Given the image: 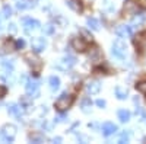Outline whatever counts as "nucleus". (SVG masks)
<instances>
[{
	"mask_svg": "<svg viewBox=\"0 0 146 144\" xmlns=\"http://www.w3.org/2000/svg\"><path fill=\"white\" fill-rule=\"evenodd\" d=\"M115 131H117V125H115V124H113V122H105V124H102V128H101L102 135L108 137V135L114 134Z\"/></svg>",
	"mask_w": 146,
	"mask_h": 144,
	"instance_id": "nucleus-14",
	"label": "nucleus"
},
{
	"mask_svg": "<svg viewBox=\"0 0 146 144\" xmlns=\"http://www.w3.org/2000/svg\"><path fill=\"white\" fill-rule=\"evenodd\" d=\"M88 57H89V60H91L92 63H95V64L100 63V61H101V57H102V55H101V51H100V48H96V47L92 48V50L89 51V54H88Z\"/></svg>",
	"mask_w": 146,
	"mask_h": 144,
	"instance_id": "nucleus-19",
	"label": "nucleus"
},
{
	"mask_svg": "<svg viewBox=\"0 0 146 144\" xmlns=\"http://www.w3.org/2000/svg\"><path fill=\"white\" fill-rule=\"evenodd\" d=\"M54 25L53 23H47V25H44V28H42V31H44V34L45 35H53L54 34Z\"/></svg>",
	"mask_w": 146,
	"mask_h": 144,
	"instance_id": "nucleus-29",
	"label": "nucleus"
},
{
	"mask_svg": "<svg viewBox=\"0 0 146 144\" xmlns=\"http://www.w3.org/2000/svg\"><path fill=\"white\" fill-rule=\"evenodd\" d=\"M28 138H29L31 143H42V141H45V135L42 133H32V134H29Z\"/></svg>",
	"mask_w": 146,
	"mask_h": 144,
	"instance_id": "nucleus-21",
	"label": "nucleus"
},
{
	"mask_svg": "<svg viewBox=\"0 0 146 144\" xmlns=\"http://www.w3.org/2000/svg\"><path fill=\"white\" fill-rule=\"evenodd\" d=\"M72 47L75 48L76 51L82 53V51L86 50V47H88V41L85 39V38H82V37H75V38H73V41H72Z\"/></svg>",
	"mask_w": 146,
	"mask_h": 144,
	"instance_id": "nucleus-11",
	"label": "nucleus"
},
{
	"mask_svg": "<svg viewBox=\"0 0 146 144\" xmlns=\"http://www.w3.org/2000/svg\"><path fill=\"white\" fill-rule=\"evenodd\" d=\"M95 103H96V106H100V108H105V105H107V102L104 99H98Z\"/></svg>",
	"mask_w": 146,
	"mask_h": 144,
	"instance_id": "nucleus-36",
	"label": "nucleus"
},
{
	"mask_svg": "<svg viewBox=\"0 0 146 144\" xmlns=\"http://www.w3.org/2000/svg\"><path fill=\"white\" fill-rule=\"evenodd\" d=\"M66 118H67L66 115H60V116H57V118L54 119V121H56V122H63V121H66Z\"/></svg>",
	"mask_w": 146,
	"mask_h": 144,
	"instance_id": "nucleus-37",
	"label": "nucleus"
},
{
	"mask_svg": "<svg viewBox=\"0 0 146 144\" xmlns=\"http://www.w3.org/2000/svg\"><path fill=\"white\" fill-rule=\"evenodd\" d=\"M111 53L114 57L120 58V60H124L126 55H127V45L124 41L121 39H115L113 42V48H111Z\"/></svg>",
	"mask_w": 146,
	"mask_h": 144,
	"instance_id": "nucleus-4",
	"label": "nucleus"
},
{
	"mask_svg": "<svg viewBox=\"0 0 146 144\" xmlns=\"http://www.w3.org/2000/svg\"><path fill=\"white\" fill-rule=\"evenodd\" d=\"M133 31H135V26H131V25H118L115 28V35L120 38H126V37L133 35Z\"/></svg>",
	"mask_w": 146,
	"mask_h": 144,
	"instance_id": "nucleus-10",
	"label": "nucleus"
},
{
	"mask_svg": "<svg viewBox=\"0 0 146 144\" xmlns=\"http://www.w3.org/2000/svg\"><path fill=\"white\" fill-rule=\"evenodd\" d=\"M137 9H139V6H137V3L136 2H127L126 5H124V7H123V13L124 15H129V16H131V15H136L137 13Z\"/></svg>",
	"mask_w": 146,
	"mask_h": 144,
	"instance_id": "nucleus-13",
	"label": "nucleus"
},
{
	"mask_svg": "<svg viewBox=\"0 0 146 144\" xmlns=\"http://www.w3.org/2000/svg\"><path fill=\"white\" fill-rule=\"evenodd\" d=\"M25 61L28 63V66L35 71V73H40L41 71V68H42V61H41V58L38 57V55H35V54H32V53H28V54H25Z\"/></svg>",
	"mask_w": 146,
	"mask_h": 144,
	"instance_id": "nucleus-5",
	"label": "nucleus"
},
{
	"mask_svg": "<svg viewBox=\"0 0 146 144\" xmlns=\"http://www.w3.org/2000/svg\"><path fill=\"white\" fill-rule=\"evenodd\" d=\"M25 47V41L23 39H16V48L18 50H21V48H23Z\"/></svg>",
	"mask_w": 146,
	"mask_h": 144,
	"instance_id": "nucleus-35",
	"label": "nucleus"
},
{
	"mask_svg": "<svg viewBox=\"0 0 146 144\" xmlns=\"http://www.w3.org/2000/svg\"><path fill=\"white\" fill-rule=\"evenodd\" d=\"M146 22V12H142V13H136V16H133L131 19V26H140Z\"/></svg>",
	"mask_w": 146,
	"mask_h": 144,
	"instance_id": "nucleus-17",
	"label": "nucleus"
},
{
	"mask_svg": "<svg viewBox=\"0 0 146 144\" xmlns=\"http://www.w3.org/2000/svg\"><path fill=\"white\" fill-rule=\"evenodd\" d=\"M78 140L82 141V143H86V141H88V138H86V137H83V135H78Z\"/></svg>",
	"mask_w": 146,
	"mask_h": 144,
	"instance_id": "nucleus-39",
	"label": "nucleus"
},
{
	"mask_svg": "<svg viewBox=\"0 0 146 144\" xmlns=\"http://www.w3.org/2000/svg\"><path fill=\"white\" fill-rule=\"evenodd\" d=\"M13 50H18V48H16V42L13 44L12 41H6L2 47H0V55H5V54L13 51Z\"/></svg>",
	"mask_w": 146,
	"mask_h": 144,
	"instance_id": "nucleus-18",
	"label": "nucleus"
},
{
	"mask_svg": "<svg viewBox=\"0 0 146 144\" xmlns=\"http://www.w3.org/2000/svg\"><path fill=\"white\" fill-rule=\"evenodd\" d=\"M135 45H136V48H137L140 53H143V51L146 50V31H145V32H140L137 37H136Z\"/></svg>",
	"mask_w": 146,
	"mask_h": 144,
	"instance_id": "nucleus-12",
	"label": "nucleus"
},
{
	"mask_svg": "<svg viewBox=\"0 0 146 144\" xmlns=\"http://www.w3.org/2000/svg\"><path fill=\"white\" fill-rule=\"evenodd\" d=\"M136 89H137L142 95H145V96H146V80H143V82L137 83V85H136Z\"/></svg>",
	"mask_w": 146,
	"mask_h": 144,
	"instance_id": "nucleus-30",
	"label": "nucleus"
},
{
	"mask_svg": "<svg viewBox=\"0 0 146 144\" xmlns=\"http://www.w3.org/2000/svg\"><path fill=\"white\" fill-rule=\"evenodd\" d=\"M85 90L88 95H96L101 90V82L100 80H88L85 85Z\"/></svg>",
	"mask_w": 146,
	"mask_h": 144,
	"instance_id": "nucleus-9",
	"label": "nucleus"
},
{
	"mask_svg": "<svg viewBox=\"0 0 146 144\" xmlns=\"http://www.w3.org/2000/svg\"><path fill=\"white\" fill-rule=\"evenodd\" d=\"M51 143H62V137H54V138H51Z\"/></svg>",
	"mask_w": 146,
	"mask_h": 144,
	"instance_id": "nucleus-40",
	"label": "nucleus"
},
{
	"mask_svg": "<svg viewBox=\"0 0 146 144\" xmlns=\"http://www.w3.org/2000/svg\"><path fill=\"white\" fill-rule=\"evenodd\" d=\"M3 16H5V18L12 16V9H10V6H7V5L3 6Z\"/></svg>",
	"mask_w": 146,
	"mask_h": 144,
	"instance_id": "nucleus-31",
	"label": "nucleus"
},
{
	"mask_svg": "<svg viewBox=\"0 0 146 144\" xmlns=\"http://www.w3.org/2000/svg\"><path fill=\"white\" fill-rule=\"evenodd\" d=\"M80 109H82L83 114H89V112L92 111V102H91L89 98L82 99V102H80Z\"/></svg>",
	"mask_w": 146,
	"mask_h": 144,
	"instance_id": "nucleus-20",
	"label": "nucleus"
},
{
	"mask_svg": "<svg viewBox=\"0 0 146 144\" xmlns=\"http://www.w3.org/2000/svg\"><path fill=\"white\" fill-rule=\"evenodd\" d=\"M7 111H9V114L15 115V116H21L23 114V106L22 105H18V103H9Z\"/></svg>",
	"mask_w": 146,
	"mask_h": 144,
	"instance_id": "nucleus-16",
	"label": "nucleus"
},
{
	"mask_svg": "<svg viewBox=\"0 0 146 144\" xmlns=\"http://www.w3.org/2000/svg\"><path fill=\"white\" fill-rule=\"evenodd\" d=\"M22 28H23V32L25 34H32L34 31H38L41 28V23L36 19L25 18V19H22Z\"/></svg>",
	"mask_w": 146,
	"mask_h": 144,
	"instance_id": "nucleus-6",
	"label": "nucleus"
},
{
	"mask_svg": "<svg viewBox=\"0 0 146 144\" xmlns=\"http://www.w3.org/2000/svg\"><path fill=\"white\" fill-rule=\"evenodd\" d=\"M25 90L28 95H31V98H38L40 96V85L36 80H28L25 83Z\"/></svg>",
	"mask_w": 146,
	"mask_h": 144,
	"instance_id": "nucleus-7",
	"label": "nucleus"
},
{
	"mask_svg": "<svg viewBox=\"0 0 146 144\" xmlns=\"http://www.w3.org/2000/svg\"><path fill=\"white\" fill-rule=\"evenodd\" d=\"M143 143H146V137H145V138H143Z\"/></svg>",
	"mask_w": 146,
	"mask_h": 144,
	"instance_id": "nucleus-42",
	"label": "nucleus"
},
{
	"mask_svg": "<svg viewBox=\"0 0 146 144\" xmlns=\"http://www.w3.org/2000/svg\"><path fill=\"white\" fill-rule=\"evenodd\" d=\"M75 64H76V58L72 57V55H66V57H63V58L57 60V61L53 64V67L57 68V70H60V71H67V70H70Z\"/></svg>",
	"mask_w": 146,
	"mask_h": 144,
	"instance_id": "nucleus-3",
	"label": "nucleus"
},
{
	"mask_svg": "<svg viewBox=\"0 0 146 144\" xmlns=\"http://www.w3.org/2000/svg\"><path fill=\"white\" fill-rule=\"evenodd\" d=\"M16 131H18V128L13 124H6L0 128V138L6 143H12L16 137Z\"/></svg>",
	"mask_w": 146,
	"mask_h": 144,
	"instance_id": "nucleus-2",
	"label": "nucleus"
},
{
	"mask_svg": "<svg viewBox=\"0 0 146 144\" xmlns=\"http://www.w3.org/2000/svg\"><path fill=\"white\" fill-rule=\"evenodd\" d=\"M80 34L83 35V38L86 39L88 42H92V35H89V34H88L86 31H80Z\"/></svg>",
	"mask_w": 146,
	"mask_h": 144,
	"instance_id": "nucleus-33",
	"label": "nucleus"
},
{
	"mask_svg": "<svg viewBox=\"0 0 146 144\" xmlns=\"http://www.w3.org/2000/svg\"><path fill=\"white\" fill-rule=\"evenodd\" d=\"M45 47H47V41L45 38H41V37H36V38H32L31 41V48H32V51L34 53H41L45 50Z\"/></svg>",
	"mask_w": 146,
	"mask_h": 144,
	"instance_id": "nucleus-8",
	"label": "nucleus"
},
{
	"mask_svg": "<svg viewBox=\"0 0 146 144\" xmlns=\"http://www.w3.org/2000/svg\"><path fill=\"white\" fill-rule=\"evenodd\" d=\"M0 29H2V20H0Z\"/></svg>",
	"mask_w": 146,
	"mask_h": 144,
	"instance_id": "nucleus-41",
	"label": "nucleus"
},
{
	"mask_svg": "<svg viewBox=\"0 0 146 144\" xmlns=\"http://www.w3.org/2000/svg\"><path fill=\"white\" fill-rule=\"evenodd\" d=\"M36 6V0H19L16 3L18 10H25V9H32Z\"/></svg>",
	"mask_w": 146,
	"mask_h": 144,
	"instance_id": "nucleus-15",
	"label": "nucleus"
},
{
	"mask_svg": "<svg viewBox=\"0 0 146 144\" xmlns=\"http://www.w3.org/2000/svg\"><path fill=\"white\" fill-rule=\"evenodd\" d=\"M6 92H7V89H6L5 86H0V99H2L3 96L6 95Z\"/></svg>",
	"mask_w": 146,
	"mask_h": 144,
	"instance_id": "nucleus-38",
	"label": "nucleus"
},
{
	"mask_svg": "<svg viewBox=\"0 0 146 144\" xmlns=\"http://www.w3.org/2000/svg\"><path fill=\"white\" fill-rule=\"evenodd\" d=\"M102 7H104V10H107V12H114V10H115V5H114L113 0H104Z\"/></svg>",
	"mask_w": 146,
	"mask_h": 144,
	"instance_id": "nucleus-27",
	"label": "nucleus"
},
{
	"mask_svg": "<svg viewBox=\"0 0 146 144\" xmlns=\"http://www.w3.org/2000/svg\"><path fill=\"white\" fill-rule=\"evenodd\" d=\"M127 89H123V87H115V96H117V99H120V101H124L126 98H127Z\"/></svg>",
	"mask_w": 146,
	"mask_h": 144,
	"instance_id": "nucleus-26",
	"label": "nucleus"
},
{
	"mask_svg": "<svg viewBox=\"0 0 146 144\" xmlns=\"http://www.w3.org/2000/svg\"><path fill=\"white\" fill-rule=\"evenodd\" d=\"M136 115H139L142 119H146V114H145V111H143V108H140V106L136 108Z\"/></svg>",
	"mask_w": 146,
	"mask_h": 144,
	"instance_id": "nucleus-32",
	"label": "nucleus"
},
{
	"mask_svg": "<svg viewBox=\"0 0 146 144\" xmlns=\"http://www.w3.org/2000/svg\"><path fill=\"white\" fill-rule=\"evenodd\" d=\"M7 31H9L10 34H16L18 28H16V25H15V23H9V26H7Z\"/></svg>",
	"mask_w": 146,
	"mask_h": 144,
	"instance_id": "nucleus-34",
	"label": "nucleus"
},
{
	"mask_svg": "<svg viewBox=\"0 0 146 144\" xmlns=\"http://www.w3.org/2000/svg\"><path fill=\"white\" fill-rule=\"evenodd\" d=\"M73 101H75V96H72V95H69L67 92H64V93H62V95L58 96V99L56 101L54 106H56V109H57V111L63 112V111L69 109V108L72 106Z\"/></svg>",
	"mask_w": 146,
	"mask_h": 144,
	"instance_id": "nucleus-1",
	"label": "nucleus"
},
{
	"mask_svg": "<svg viewBox=\"0 0 146 144\" xmlns=\"http://www.w3.org/2000/svg\"><path fill=\"white\" fill-rule=\"evenodd\" d=\"M130 134H131L130 131H127V133L124 131V133L120 135V138H118V143H120V144H126V143H129V140H130Z\"/></svg>",
	"mask_w": 146,
	"mask_h": 144,
	"instance_id": "nucleus-28",
	"label": "nucleus"
},
{
	"mask_svg": "<svg viewBox=\"0 0 146 144\" xmlns=\"http://www.w3.org/2000/svg\"><path fill=\"white\" fill-rule=\"evenodd\" d=\"M86 25H88V28L89 29H92V31H100V22L96 20L95 18H88L86 19Z\"/></svg>",
	"mask_w": 146,
	"mask_h": 144,
	"instance_id": "nucleus-23",
	"label": "nucleus"
},
{
	"mask_svg": "<svg viewBox=\"0 0 146 144\" xmlns=\"http://www.w3.org/2000/svg\"><path fill=\"white\" fill-rule=\"evenodd\" d=\"M66 5H67V7H70L75 12H82V5L78 0H66Z\"/></svg>",
	"mask_w": 146,
	"mask_h": 144,
	"instance_id": "nucleus-24",
	"label": "nucleus"
},
{
	"mask_svg": "<svg viewBox=\"0 0 146 144\" xmlns=\"http://www.w3.org/2000/svg\"><path fill=\"white\" fill-rule=\"evenodd\" d=\"M117 116H118V119H120L121 122H127L129 119H130V112L127 109H120L117 112Z\"/></svg>",
	"mask_w": 146,
	"mask_h": 144,
	"instance_id": "nucleus-25",
	"label": "nucleus"
},
{
	"mask_svg": "<svg viewBox=\"0 0 146 144\" xmlns=\"http://www.w3.org/2000/svg\"><path fill=\"white\" fill-rule=\"evenodd\" d=\"M48 85H50L51 90H57L60 87V79L57 76H50L48 77Z\"/></svg>",
	"mask_w": 146,
	"mask_h": 144,
	"instance_id": "nucleus-22",
	"label": "nucleus"
}]
</instances>
